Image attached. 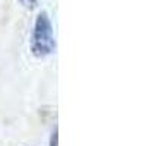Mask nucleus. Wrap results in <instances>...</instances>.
I'll list each match as a JSON object with an SVG mask.
<instances>
[{
  "label": "nucleus",
  "instance_id": "1",
  "mask_svg": "<svg viewBox=\"0 0 146 146\" xmlns=\"http://www.w3.org/2000/svg\"><path fill=\"white\" fill-rule=\"evenodd\" d=\"M32 50L36 56H47L54 50L53 28L45 13H40L36 18L32 36Z\"/></svg>",
  "mask_w": 146,
  "mask_h": 146
},
{
  "label": "nucleus",
  "instance_id": "2",
  "mask_svg": "<svg viewBox=\"0 0 146 146\" xmlns=\"http://www.w3.org/2000/svg\"><path fill=\"white\" fill-rule=\"evenodd\" d=\"M19 2H21L23 6H27V7H32V6L36 3V0H19Z\"/></svg>",
  "mask_w": 146,
  "mask_h": 146
}]
</instances>
